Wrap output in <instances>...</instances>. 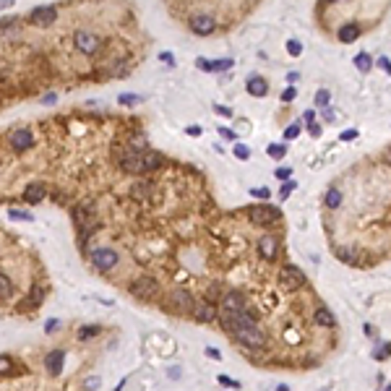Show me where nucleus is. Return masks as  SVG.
I'll list each match as a JSON object with an SVG mask.
<instances>
[{
  "instance_id": "49530a36",
  "label": "nucleus",
  "mask_w": 391,
  "mask_h": 391,
  "mask_svg": "<svg viewBox=\"0 0 391 391\" xmlns=\"http://www.w3.org/2000/svg\"><path fill=\"white\" fill-rule=\"evenodd\" d=\"M99 383H102L99 378H86V383H84V386H86V388H94V386H99Z\"/></svg>"
},
{
  "instance_id": "e433bc0d",
  "label": "nucleus",
  "mask_w": 391,
  "mask_h": 391,
  "mask_svg": "<svg viewBox=\"0 0 391 391\" xmlns=\"http://www.w3.org/2000/svg\"><path fill=\"white\" fill-rule=\"evenodd\" d=\"M250 193L255 196V199H269V196H272V193H269V188H253Z\"/></svg>"
},
{
  "instance_id": "864d4df0",
  "label": "nucleus",
  "mask_w": 391,
  "mask_h": 391,
  "mask_svg": "<svg viewBox=\"0 0 391 391\" xmlns=\"http://www.w3.org/2000/svg\"><path fill=\"white\" fill-rule=\"evenodd\" d=\"M11 3H13V0H0V8H8Z\"/></svg>"
},
{
  "instance_id": "b1692460",
  "label": "nucleus",
  "mask_w": 391,
  "mask_h": 391,
  "mask_svg": "<svg viewBox=\"0 0 391 391\" xmlns=\"http://www.w3.org/2000/svg\"><path fill=\"white\" fill-rule=\"evenodd\" d=\"M342 204V193L337 190V188H329V193H326V206L329 209H337Z\"/></svg>"
},
{
  "instance_id": "9d476101",
  "label": "nucleus",
  "mask_w": 391,
  "mask_h": 391,
  "mask_svg": "<svg viewBox=\"0 0 391 391\" xmlns=\"http://www.w3.org/2000/svg\"><path fill=\"white\" fill-rule=\"evenodd\" d=\"M193 318L196 321H201V323H212L214 318H219V313L212 303H193Z\"/></svg>"
},
{
  "instance_id": "1a4fd4ad",
  "label": "nucleus",
  "mask_w": 391,
  "mask_h": 391,
  "mask_svg": "<svg viewBox=\"0 0 391 391\" xmlns=\"http://www.w3.org/2000/svg\"><path fill=\"white\" fill-rule=\"evenodd\" d=\"M120 167H123L125 172H131V175L146 172V170H144V154H141V152H128L123 159H120Z\"/></svg>"
},
{
  "instance_id": "ddd939ff",
  "label": "nucleus",
  "mask_w": 391,
  "mask_h": 391,
  "mask_svg": "<svg viewBox=\"0 0 391 391\" xmlns=\"http://www.w3.org/2000/svg\"><path fill=\"white\" fill-rule=\"evenodd\" d=\"M44 196H47V190H44L42 183H29L26 190H24V201L26 204H39V201H44Z\"/></svg>"
},
{
  "instance_id": "37998d69",
  "label": "nucleus",
  "mask_w": 391,
  "mask_h": 391,
  "mask_svg": "<svg viewBox=\"0 0 391 391\" xmlns=\"http://www.w3.org/2000/svg\"><path fill=\"white\" fill-rule=\"evenodd\" d=\"M378 68L386 71V73H391V60H388V57H381V60H378Z\"/></svg>"
},
{
  "instance_id": "aec40b11",
  "label": "nucleus",
  "mask_w": 391,
  "mask_h": 391,
  "mask_svg": "<svg viewBox=\"0 0 391 391\" xmlns=\"http://www.w3.org/2000/svg\"><path fill=\"white\" fill-rule=\"evenodd\" d=\"M315 323L318 326H334V313L329 308H318L315 310Z\"/></svg>"
},
{
  "instance_id": "cd10ccee",
  "label": "nucleus",
  "mask_w": 391,
  "mask_h": 391,
  "mask_svg": "<svg viewBox=\"0 0 391 391\" xmlns=\"http://www.w3.org/2000/svg\"><path fill=\"white\" fill-rule=\"evenodd\" d=\"M329 102H332V94H329L326 89H321V92L315 94V104H318V107H326Z\"/></svg>"
},
{
  "instance_id": "c756f323",
  "label": "nucleus",
  "mask_w": 391,
  "mask_h": 391,
  "mask_svg": "<svg viewBox=\"0 0 391 391\" xmlns=\"http://www.w3.org/2000/svg\"><path fill=\"white\" fill-rule=\"evenodd\" d=\"M388 355H391V344H381V350H375V352H373L375 360H386Z\"/></svg>"
},
{
  "instance_id": "7ed1b4c3",
  "label": "nucleus",
  "mask_w": 391,
  "mask_h": 391,
  "mask_svg": "<svg viewBox=\"0 0 391 391\" xmlns=\"http://www.w3.org/2000/svg\"><path fill=\"white\" fill-rule=\"evenodd\" d=\"M115 264H117V253L112 250V248H99V250H94L92 253V266L97 269V272H110V269H115Z\"/></svg>"
},
{
  "instance_id": "6e6552de",
  "label": "nucleus",
  "mask_w": 391,
  "mask_h": 391,
  "mask_svg": "<svg viewBox=\"0 0 391 391\" xmlns=\"http://www.w3.org/2000/svg\"><path fill=\"white\" fill-rule=\"evenodd\" d=\"M55 19H57V8H55V6H42V8H34V11H32V16H29V21L37 24V26H50Z\"/></svg>"
},
{
  "instance_id": "2f4dec72",
  "label": "nucleus",
  "mask_w": 391,
  "mask_h": 391,
  "mask_svg": "<svg viewBox=\"0 0 391 391\" xmlns=\"http://www.w3.org/2000/svg\"><path fill=\"white\" fill-rule=\"evenodd\" d=\"M117 99H120V104H139L141 102L139 94H123V97H117Z\"/></svg>"
},
{
  "instance_id": "f3484780",
  "label": "nucleus",
  "mask_w": 391,
  "mask_h": 391,
  "mask_svg": "<svg viewBox=\"0 0 391 391\" xmlns=\"http://www.w3.org/2000/svg\"><path fill=\"white\" fill-rule=\"evenodd\" d=\"M172 303H175L180 310H183V313L193 310V297H190L188 290H175V292H172Z\"/></svg>"
},
{
  "instance_id": "39448f33",
  "label": "nucleus",
  "mask_w": 391,
  "mask_h": 391,
  "mask_svg": "<svg viewBox=\"0 0 391 391\" xmlns=\"http://www.w3.org/2000/svg\"><path fill=\"white\" fill-rule=\"evenodd\" d=\"M131 292L136 295V297H141V300H154L157 292H159V284H157V279H152V277H141V279L133 282Z\"/></svg>"
},
{
  "instance_id": "bb28decb",
  "label": "nucleus",
  "mask_w": 391,
  "mask_h": 391,
  "mask_svg": "<svg viewBox=\"0 0 391 391\" xmlns=\"http://www.w3.org/2000/svg\"><path fill=\"white\" fill-rule=\"evenodd\" d=\"M97 334H99V326H86V329H81V332H79V339L86 342V339H92Z\"/></svg>"
},
{
  "instance_id": "603ef678",
  "label": "nucleus",
  "mask_w": 391,
  "mask_h": 391,
  "mask_svg": "<svg viewBox=\"0 0 391 391\" xmlns=\"http://www.w3.org/2000/svg\"><path fill=\"white\" fill-rule=\"evenodd\" d=\"M188 133H190V136H199V133H201V128H196V125H190V128H188Z\"/></svg>"
},
{
  "instance_id": "412c9836",
  "label": "nucleus",
  "mask_w": 391,
  "mask_h": 391,
  "mask_svg": "<svg viewBox=\"0 0 391 391\" xmlns=\"http://www.w3.org/2000/svg\"><path fill=\"white\" fill-rule=\"evenodd\" d=\"M159 164H162V157H159L157 152H146V154H144V170H146V172L157 170Z\"/></svg>"
},
{
  "instance_id": "dca6fc26",
  "label": "nucleus",
  "mask_w": 391,
  "mask_h": 391,
  "mask_svg": "<svg viewBox=\"0 0 391 391\" xmlns=\"http://www.w3.org/2000/svg\"><path fill=\"white\" fill-rule=\"evenodd\" d=\"M222 308H232V310H240V308H245V297L243 292H224L222 295Z\"/></svg>"
},
{
  "instance_id": "c03bdc74",
  "label": "nucleus",
  "mask_w": 391,
  "mask_h": 391,
  "mask_svg": "<svg viewBox=\"0 0 391 391\" xmlns=\"http://www.w3.org/2000/svg\"><path fill=\"white\" fill-rule=\"evenodd\" d=\"M352 139H357V131L352 128V131H344L342 133V141H352Z\"/></svg>"
},
{
  "instance_id": "2eb2a0df",
  "label": "nucleus",
  "mask_w": 391,
  "mask_h": 391,
  "mask_svg": "<svg viewBox=\"0 0 391 391\" xmlns=\"http://www.w3.org/2000/svg\"><path fill=\"white\" fill-rule=\"evenodd\" d=\"M258 250H261V255L264 258H277V250H279V243H277V237H272V235H266V237H261V243H258Z\"/></svg>"
},
{
  "instance_id": "79ce46f5",
  "label": "nucleus",
  "mask_w": 391,
  "mask_h": 391,
  "mask_svg": "<svg viewBox=\"0 0 391 391\" xmlns=\"http://www.w3.org/2000/svg\"><path fill=\"white\" fill-rule=\"evenodd\" d=\"M219 136H222V139H230V141L237 139V136H235V131H230V128H219Z\"/></svg>"
},
{
  "instance_id": "f257e3e1",
  "label": "nucleus",
  "mask_w": 391,
  "mask_h": 391,
  "mask_svg": "<svg viewBox=\"0 0 391 391\" xmlns=\"http://www.w3.org/2000/svg\"><path fill=\"white\" fill-rule=\"evenodd\" d=\"M188 26H190V32L193 34H201V37H206V34H212L214 29H217V21H214V16L212 13H193V16L188 19Z\"/></svg>"
},
{
  "instance_id": "a18cd8bd",
  "label": "nucleus",
  "mask_w": 391,
  "mask_h": 391,
  "mask_svg": "<svg viewBox=\"0 0 391 391\" xmlns=\"http://www.w3.org/2000/svg\"><path fill=\"white\" fill-rule=\"evenodd\" d=\"M290 175H292V170H290V167H279V170H277V177H282V180H287Z\"/></svg>"
},
{
  "instance_id": "4be33fe9",
  "label": "nucleus",
  "mask_w": 391,
  "mask_h": 391,
  "mask_svg": "<svg viewBox=\"0 0 391 391\" xmlns=\"http://www.w3.org/2000/svg\"><path fill=\"white\" fill-rule=\"evenodd\" d=\"M11 292H13V282H11L3 272H0V300H8Z\"/></svg>"
},
{
  "instance_id": "f8f14e48",
  "label": "nucleus",
  "mask_w": 391,
  "mask_h": 391,
  "mask_svg": "<svg viewBox=\"0 0 391 391\" xmlns=\"http://www.w3.org/2000/svg\"><path fill=\"white\" fill-rule=\"evenodd\" d=\"M11 146L16 149V152H26V149H32V146H34L32 131H16V133L11 136Z\"/></svg>"
},
{
  "instance_id": "09e8293b",
  "label": "nucleus",
  "mask_w": 391,
  "mask_h": 391,
  "mask_svg": "<svg viewBox=\"0 0 391 391\" xmlns=\"http://www.w3.org/2000/svg\"><path fill=\"white\" fill-rule=\"evenodd\" d=\"M217 112H219V115H224V117H230V115H232V112H230V107H222V104L217 107Z\"/></svg>"
},
{
  "instance_id": "8fccbe9b",
  "label": "nucleus",
  "mask_w": 391,
  "mask_h": 391,
  "mask_svg": "<svg viewBox=\"0 0 391 391\" xmlns=\"http://www.w3.org/2000/svg\"><path fill=\"white\" fill-rule=\"evenodd\" d=\"M55 99H57V94H47V97H44V99H42V102H44V104H52V102H55Z\"/></svg>"
},
{
  "instance_id": "a19ab883",
  "label": "nucleus",
  "mask_w": 391,
  "mask_h": 391,
  "mask_svg": "<svg viewBox=\"0 0 391 391\" xmlns=\"http://www.w3.org/2000/svg\"><path fill=\"white\" fill-rule=\"evenodd\" d=\"M219 383H222V386H232V388H237V386H240L237 381H232V378H227V375H219Z\"/></svg>"
},
{
  "instance_id": "a211bd4d",
  "label": "nucleus",
  "mask_w": 391,
  "mask_h": 391,
  "mask_svg": "<svg viewBox=\"0 0 391 391\" xmlns=\"http://www.w3.org/2000/svg\"><path fill=\"white\" fill-rule=\"evenodd\" d=\"M44 368H47L52 375H57L60 368H63V350H52L47 357H44Z\"/></svg>"
},
{
  "instance_id": "3c124183",
  "label": "nucleus",
  "mask_w": 391,
  "mask_h": 391,
  "mask_svg": "<svg viewBox=\"0 0 391 391\" xmlns=\"http://www.w3.org/2000/svg\"><path fill=\"white\" fill-rule=\"evenodd\" d=\"M310 133H313V136H318V133H321V128L315 125V123H310Z\"/></svg>"
},
{
  "instance_id": "5fc2aeb1",
  "label": "nucleus",
  "mask_w": 391,
  "mask_h": 391,
  "mask_svg": "<svg viewBox=\"0 0 391 391\" xmlns=\"http://www.w3.org/2000/svg\"><path fill=\"white\" fill-rule=\"evenodd\" d=\"M388 159H391V149H388Z\"/></svg>"
},
{
  "instance_id": "de8ad7c7",
  "label": "nucleus",
  "mask_w": 391,
  "mask_h": 391,
  "mask_svg": "<svg viewBox=\"0 0 391 391\" xmlns=\"http://www.w3.org/2000/svg\"><path fill=\"white\" fill-rule=\"evenodd\" d=\"M303 117H305V123L310 125V123H313V120H315V112H313V110H308V112H305Z\"/></svg>"
},
{
  "instance_id": "f03ea898",
  "label": "nucleus",
  "mask_w": 391,
  "mask_h": 391,
  "mask_svg": "<svg viewBox=\"0 0 391 391\" xmlns=\"http://www.w3.org/2000/svg\"><path fill=\"white\" fill-rule=\"evenodd\" d=\"M232 337L243 344V347H250V350H261L264 344H266L264 334L258 332V326H253V329H237Z\"/></svg>"
},
{
  "instance_id": "4468645a",
  "label": "nucleus",
  "mask_w": 391,
  "mask_h": 391,
  "mask_svg": "<svg viewBox=\"0 0 391 391\" xmlns=\"http://www.w3.org/2000/svg\"><path fill=\"white\" fill-rule=\"evenodd\" d=\"M245 89H248V94H250V97H266L269 84H266L264 76H250L248 84H245Z\"/></svg>"
},
{
  "instance_id": "20e7f679",
  "label": "nucleus",
  "mask_w": 391,
  "mask_h": 391,
  "mask_svg": "<svg viewBox=\"0 0 391 391\" xmlns=\"http://www.w3.org/2000/svg\"><path fill=\"white\" fill-rule=\"evenodd\" d=\"M279 282H282L284 290H300L305 284V274L300 272L297 266H284L279 272Z\"/></svg>"
},
{
  "instance_id": "c9c22d12",
  "label": "nucleus",
  "mask_w": 391,
  "mask_h": 391,
  "mask_svg": "<svg viewBox=\"0 0 391 391\" xmlns=\"http://www.w3.org/2000/svg\"><path fill=\"white\" fill-rule=\"evenodd\" d=\"M227 68H232V60H217L214 63V71H227Z\"/></svg>"
},
{
  "instance_id": "393cba45",
  "label": "nucleus",
  "mask_w": 391,
  "mask_h": 391,
  "mask_svg": "<svg viewBox=\"0 0 391 391\" xmlns=\"http://www.w3.org/2000/svg\"><path fill=\"white\" fill-rule=\"evenodd\" d=\"M149 193H152V185H149V183H139L136 188H133V199L146 201V199H149Z\"/></svg>"
},
{
  "instance_id": "6ab92c4d",
  "label": "nucleus",
  "mask_w": 391,
  "mask_h": 391,
  "mask_svg": "<svg viewBox=\"0 0 391 391\" xmlns=\"http://www.w3.org/2000/svg\"><path fill=\"white\" fill-rule=\"evenodd\" d=\"M357 37H360V26H355V24L339 29V42H355Z\"/></svg>"
},
{
  "instance_id": "0eeeda50",
  "label": "nucleus",
  "mask_w": 391,
  "mask_h": 391,
  "mask_svg": "<svg viewBox=\"0 0 391 391\" xmlns=\"http://www.w3.org/2000/svg\"><path fill=\"white\" fill-rule=\"evenodd\" d=\"M248 217H250L253 224H272V222L279 219V212L272 209V206H250Z\"/></svg>"
},
{
  "instance_id": "f704fd0d",
  "label": "nucleus",
  "mask_w": 391,
  "mask_h": 391,
  "mask_svg": "<svg viewBox=\"0 0 391 391\" xmlns=\"http://www.w3.org/2000/svg\"><path fill=\"white\" fill-rule=\"evenodd\" d=\"M297 97V92H295V89L290 86V89H284V92H282V102H292Z\"/></svg>"
},
{
  "instance_id": "72a5a7b5",
  "label": "nucleus",
  "mask_w": 391,
  "mask_h": 391,
  "mask_svg": "<svg viewBox=\"0 0 391 391\" xmlns=\"http://www.w3.org/2000/svg\"><path fill=\"white\" fill-rule=\"evenodd\" d=\"M11 217H13V219H24V222H32V214H29V212H19V209H13V212H11Z\"/></svg>"
},
{
  "instance_id": "9b49d317",
  "label": "nucleus",
  "mask_w": 391,
  "mask_h": 391,
  "mask_svg": "<svg viewBox=\"0 0 391 391\" xmlns=\"http://www.w3.org/2000/svg\"><path fill=\"white\" fill-rule=\"evenodd\" d=\"M73 219H76V224L79 227H86V224H94L97 219H94V204L92 201H86V204H81L76 212H73Z\"/></svg>"
},
{
  "instance_id": "c85d7f7f",
  "label": "nucleus",
  "mask_w": 391,
  "mask_h": 391,
  "mask_svg": "<svg viewBox=\"0 0 391 391\" xmlns=\"http://www.w3.org/2000/svg\"><path fill=\"white\" fill-rule=\"evenodd\" d=\"M235 157H237V159H248V157H250V149H248L245 144H235Z\"/></svg>"
},
{
  "instance_id": "473e14b6",
  "label": "nucleus",
  "mask_w": 391,
  "mask_h": 391,
  "mask_svg": "<svg viewBox=\"0 0 391 391\" xmlns=\"http://www.w3.org/2000/svg\"><path fill=\"white\" fill-rule=\"evenodd\" d=\"M300 50H303V47H300V42H297V39H290V42H287V52H290L292 57H297Z\"/></svg>"
},
{
  "instance_id": "4c0bfd02",
  "label": "nucleus",
  "mask_w": 391,
  "mask_h": 391,
  "mask_svg": "<svg viewBox=\"0 0 391 391\" xmlns=\"http://www.w3.org/2000/svg\"><path fill=\"white\" fill-rule=\"evenodd\" d=\"M133 149H136V152H139V149H146V139L144 136H133Z\"/></svg>"
},
{
  "instance_id": "6e6d98bb",
  "label": "nucleus",
  "mask_w": 391,
  "mask_h": 391,
  "mask_svg": "<svg viewBox=\"0 0 391 391\" xmlns=\"http://www.w3.org/2000/svg\"><path fill=\"white\" fill-rule=\"evenodd\" d=\"M329 3H337V0H329Z\"/></svg>"
},
{
  "instance_id": "ea45409f",
  "label": "nucleus",
  "mask_w": 391,
  "mask_h": 391,
  "mask_svg": "<svg viewBox=\"0 0 391 391\" xmlns=\"http://www.w3.org/2000/svg\"><path fill=\"white\" fill-rule=\"evenodd\" d=\"M57 326H60V323H57L55 318H50L47 326H44V332H47V334H55V332H57Z\"/></svg>"
},
{
  "instance_id": "5701e85b",
  "label": "nucleus",
  "mask_w": 391,
  "mask_h": 391,
  "mask_svg": "<svg viewBox=\"0 0 391 391\" xmlns=\"http://www.w3.org/2000/svg\"><path fill=\"white\" fill-rule=\"evenodd\" d=\"M355 68H357V71H363V73H368V71L373 68V60H370V55L360 52V55L355 57Z\"/></svg>"
},
{
  "instance_id": "a878e982",
  "label": "nucleus",
  "mask_w": 391,
  "mask_h": 391,
  "mask_svg": "<svg viewBox=\"0 0 391 391\" xmlns=\"http://www.w3.org/2000/svg\"><path fill=\"white\" fill-rule=\"evenodd\" d=\"M13 373V360L8 355H0V375H11Z\"/></svg>"
},
{
  "instance_id": "7c9ffc66",
  "label": "nucleus",
  "mask_w": 391,
  "mask_h": 391,
  "mask_svg": "<svg viewBox=\"0 0 391 391\" xmlns=\"http://www.w3.org/2000/svg\"><path fill=\"white\" fill-rule=\"evenodd\" d=\"M284 152H287V149L279 146V144H272V146H269V154H272L274 159H282V157H284Z\"/></svg>"
},
{
  "instance_id": "423d86ee",
  "label": "nucleus",
  "mask_w": 391,
  "mask_h": 391,
  "mask_svg": "<svg viewBox=\"0 0 391 391\" xmlns=\"http://www.w3.org/2000/svg\"><path fill=\"white\" fill-rule=\"evenodd\" d=\"M73 44H76L79 52H84V55H94L102 47V42L94 34H89V32H76V34H73Z\"/></svg>"
},
{
  "instance_id": "58836bf2",
  "label": "nucleus",
  "mask_w": 391,
  "mask_h": 391,
  "mask_svg": "<svg viewBox=\"0 0 391 391\" xmlns=\"http://www.w3.org/2000/svg\"><path fill=\"white\" fill-rule=\"evenodd\" d=\"M297 133H300V125H290L287 131H284V139H295Z\"/></svg>"
}]
</instances>
